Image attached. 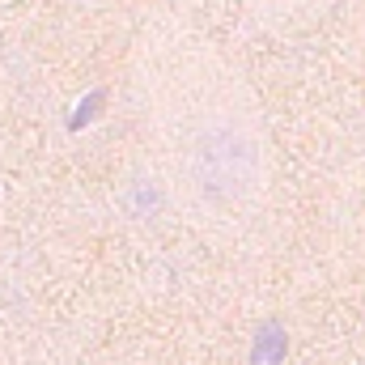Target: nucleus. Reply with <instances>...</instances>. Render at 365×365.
<instances>
[{
    "instance_id": "obj_4",
    "label": "nucleus",
    "mask_w": 365,
    "mask_h": 365,
    "mask_svg": "<svg viewBox=\"0 0 365 365\" xmlns=\"http://www.w3.org/2000/svg\"><path fill=\"white\" fill-rule=\"evenodd\" d=\"M98 4H106V0H98Z\"/></svg>"
},
{
    "instance_id": "obj_1",
    "label": "nucleus",
    "mask_w": 365,
    "mask_h": 365,
    "mask_svg": "<svg viewBox=\"0 0 365 365\" xmlns=\"http://www.w3.org/2000/svg\"><path fill=\"white\" fill-rule=\"evenodd\" d=\"M132 90L170 208L208 238H242L272 195L268 128L251 81L212 38L162 21L132 56Z\"/></svg>"
},
{
    "instance_id": "obj_3",
    "label": "nucleus",
    "mask_w": 365,
    "mask_h": 365,
    "mask_svg": "<svg viewBox=\"0 0 365 365\" xmlns=\"http://www.w3.org/2000/svg\"><path fill=\"white\" fill-rule=\"evenodd\" d=\"M119 200H123V212H128V217H136V221H149L153 212H162V208L170 204V195H166L162 179L153 175V166H149V170L140 166V170L123 175Z\"/></svg>"
},
{
    "instance_id": "obj_2",
    "label": "nucleus",
    "mask_w": 365,
    "mask_h": 365,
    "mask_svg": "<svg viewBox=\"0 0 365 365\" xmlns=\"http://www.w3.org/2000/svg\"><path fill=\"white\" fill-rule=\"evenodd\" d=\"M336 0H247V13L264 26V30H302L310 21H319L323 13H331Z\"/></svg>"
}]
</instances>
